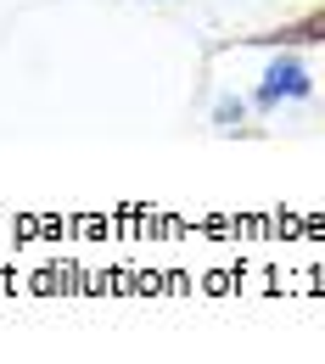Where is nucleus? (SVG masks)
<instances>
[{
  "label": "nucleus",
  "mask_w": 325,
  "mask_h": 364,
  "mask_svg": "<svg viewBox=\"0 0 325 364\" xmlns=\"http://www.w3.org/2000/svg\"><path fill=\"white\" fill-rule=\"evenodd\" d=\"M280 95H309V73L286 56V62H275L270 68V79H264V90H258V101L270 107V101H280Z\"/></svg>",
  "instance_id": "f257e3e1"
}]
</instances>
